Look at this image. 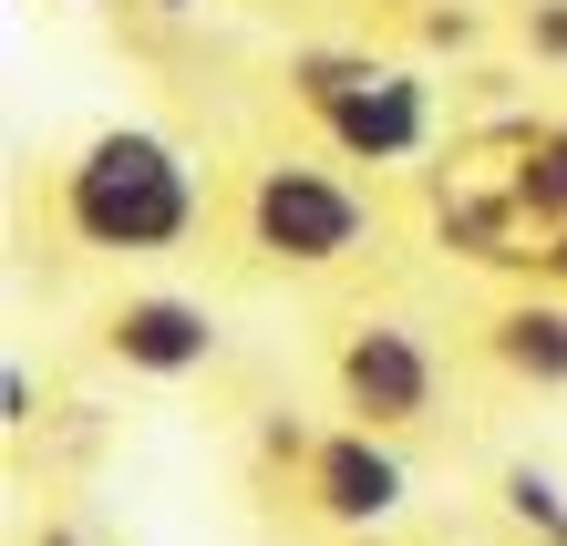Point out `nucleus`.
Listing matches in <instances>:
<instances>
[{
  "label": "nucleus",
  "mask_w": 567,
  "mask_h": 546,
  "mask_svg": "<svg viewBox=\"0 0 567 546\" xmlns=\"http://www.w3.org/2000/svg\"><path fill=\"white\" fill-rule=\"evenodd\" d=\"M207 165H196L186 134H165L145 114L124 124H93L73 155L52 165V227L73 237L83 258L104 268H155L196 248V227H207Z\"/></svg>",
  "instance_id": "nucleus-1"
},
{
  "label": "nucleus",
  "mask_w": 567,
  "mask_h": 546,
  "mask_svg": "<svg viewBox=\"0 0 567 546\" xmlns=\"http://www.w3.org/2000/svg\"><path fill=\"white\" fill-rule=\"evenodd\" d=\"M289 104L310 114V134L330 145V165H372V176H403L433 155L444 134V93H433L423 62H392L372 42H299L289 52Z\"/></svg>",
  "instance_id": "nucleus-2"
},
{
  "label": "nucleus",
  "mask_w": 567,
  "mask_h": 546,
  "mask_svg": "<svg viewBox=\"0 0 567 546\" xmlns=\"http://www.w3.org/2000/svg\"><path fill=\"white\" fill-rule=\"evenodd\" d=\"M227 217H238V248L279 279H330V268L382 248V196L320 155H258L227 196Z\"/></svg>",
  "instance_id": "nucleus-3"
},
{
  "label": "nucleus",
  "mask_w": 567,
  "mask_h": 546,
  "mask_svg": "<svg viewBox=\"0 0 567 546\" xmlns=\"http://www.w3.org/2000/svg\"><path fill=\"white\" fill-rule=\"evenodd\" d=\"M330 402H341V423L361 433H423L433 413H444V351L392 320V310H361L341 340H330Z\"/></svg>",
  "instance_id": "nucleus-4"
},
{
  "label": "nucleus",
  "mask_w": 567,
  "mask_h": 546,
  "mask_svg": "<svg viewBox=\"0 0 567 546\" xmlns=\"http://www.w3.org/2000/svg\"><path fill=\"white\" fill-rule=\"evenodd\" d=\"M93 340H104V361L135 371V382H196V371L227 361V320L196 289H124V299H104Z\"/></svg>",
  "instance_id": "nucleus-5"
},
{
  "label": "nucleus",
  "mask_w": 567,
  "mask_h": 546,
  "mask_svg": "<svg viewBox=\"0 0 567 546\" xmlns=\"http://www.w3.org/2000/svg\"><path fill=\"white\" fill-rule=\"evenodd\" d=\"M299 505H310L330 536H382L413 505V464H403L392 433L320 423V454H310V474H299Z\"/></svg>",
  "instance_id": "nucleus-6"
},
{
  "label": "nucleus",
  "mask_w": 567,
  "mask_h": 546,
  "mask_svg": "<svg viewBox=\"0 0 567 546\" xmlns=\"http://www.w3.org/2000/svg\"><path fill=\"white\" fill-rule=\"evenodd\" d=\"M423 237L444 258H464V268H495V279H537V248L547 237L526 227V207L506 196V176H433L423 186Z\"/></svg>",
  "instance_id": "nucleus-7"
},
{
  "label": "nucleus",
  "mask_w": 567,
  "mask_h": 546,
  "mask_svg": "<svg viewBox=\"0 0 567 546\" xmlns=\"http://www.w3.org/2000/svg\"><path fill=\"white\" fill-rule=\"evenodd\" d=\"M475 351H485V371H506L516 392H567V299L537 289V279L506 289L475 320Z\"/></svg>",
  "instance_id": "nucleus-8"
},
{
  "label": "nucleus",
  "mask_w": 567,
  "mask_h": 546,
  "mask_svg": "<svg viewBox=\"0 0 567 546\" xmlns=\"http://www.w3.org/2000/svg\"><path fill=\"white\" fill-rule=\"evenodd\" d=\"M506 196L526 207L537 237H567V124H526L506 155Z\"/></svg>",
  "instance_id": "nucleus-9"
},
{
  "label": "nucleus",
  "mask_w": 567,
  "mask_h": 546,
  "mask_svg": "<svg viewBox=\"0 0 567 546\" xmlns=\"http://www.w3.org/2000/svg\"><path fill=\"white\" fill-rule=\"evenodd\" d=\"M495 495H506V516H516L526 536H557V526H567V485H557L547 464H506V474H495Z\"/></svg>",
  "instance_id": "nucleus-10"
},
{
  "label": "nucleus",
  "mask_w": 567,
  "mask_h": 546,
  "mask_svg": "<svg viewBox=\"0 0 567 546\" xmlns=\"http://www.w3.org/2000/svg\"><path fill=\"white\" fill-rule=\"evenodd\" d=\"M310 454H320V423H299V413H258V464L310 474Z\"/></svg>",
  "instance_id": "nucleus-11"
},
{
  "label": "nucleus",
  "mask_w": 567,
  "mask_h": 546,
  "mask_svg": "<svg viewBox=\"0 0 567 546\" xmlns=\"http://www.w3.org/2000/svg\"><path fill=\"white\" fill-rule=\"evenodd\" d=\"M31 423H42V382H31V361L11 351L0 361V433H31Z\"/></svg>",
  "instance_id": "nucleus-12"
},
{
  "label": "nucleus",
  "mask_w": 567,
  "mask_h": 546,
  "mask_svg": "<svg viewBox=\"0 0 567 546\" xmlns=\"http://www.w3.org/2000/svg\"><path fill=\"white\" fill-rule=\"evenodd\" d=\"M516 42L537 52V62H567V0H526V21H516Z\"/></svg>",
  "instance_id": "nucleus-13"
},
{
  "label": "nucleus",
  "mask_w": 567,
  "mask_h": 546,
  "mask_svg": "<svg viewBox=\"0 0 567 546\" xmlns=\"http://www.w3.org/2000/svg\"><path fill=\"white\" fill-rule=\"evenodd\" d=\"M413 31H423L433 52H464V42H475V11H464V0H454V11L433 0V11H413Z\"/></svg>",
  "instance_id": "nucleus-14"
},
{
  "label": "nucleus",
  "mask_w": 567,
  "mask_h": 546,
  "mask_svg": "<svg viewBox=\"0 0 567 546\" xmlns=\"http://www.w3.org/2000/svg\"><path fill=\"white\" fill-rule=\"evenodd\" d=\"M537 289H557V299H567V237H547V248H537Z\"/></svg>",
  "instance_id": "nucleus-15"
},
{
  "label": "nucleus",
  "mask_w": 567,
  "mask_h": 546,
  "mask_svg": "<svg viewBox=\"0 0 567 546\" xmlns=\"http://www.w3.org/2000/svg\"><path fill=\"white\" fill-rule=\"evenodd\" d=\"M31 546H83V536L73 526H31Z\"/></svg>",
  "instance_id": "nucleus-16"
},
{
  "label": "nucleus",
  "mask_w": 567,
  "mask_h": 546,
  "mask_svg": "<svg viewBox=\"0 0 567 546\" xmlns=\"http://www.w3.org/2000/svg\"><path fill=\"white\" fill-rule=\"evenodd\" d=\"M145 11H155V21H186V11H196V0H145Z\"/></svg>",
  "instance_id": "nucleus-17"
},
{
  "label": "nucleus",
  "mask_w": 567,
  "mask_h": 546,
  "mask_svg": "<svg viewBox=\"0 0 567 546\" xmlns=\"http://www.w3.org/2000/svg\"><path fill=\"white\" fill-rule=\"evenodd\" d=\"M382 11H433V0H382Z\"/></svg>",
  "instance_id": "nucleus-18"
},
{
  "label": "nucleus",
  "mask_w": 567,
  "mask_h": 546,
  "mask_svg": "<svg viewBox=\"0 0 567 546\" xmlns=\"http://www.w3.org/2000/svg\"><path fill=\"white\" fill-rule=\"evenodd\" d=\"M93 11H124V0H93Z\"/></svg>",
  "instance_id": "nucleus-19"
},
{
  "label": "nucleus",
  "mask_w": 567,
  "mask_h": 546,
  "mask_svg": "<svg viewBox=\"0 0 567 546\" xmlns=\"http://www.w3.org/2000/svg\"><path fill=\"white\" fill-rule=\"evenodd\" d=\"M547 546H567V526H557V536H547Z\"/></svg>",
  "instance_id": "nucleus-20"
}]
</instances>
